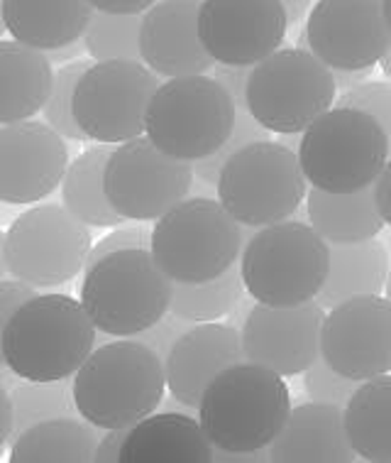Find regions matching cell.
Segmentation results:
<instances>
[{
    "instance_id": "cell-1",
    "label": "cell",
    "mask_w": 391,
    "mask_h": 463,
    "mask_svg": "<svg viewBox=\"0 0 391 463\" xmlns=\"http://www.w3.org/2000/svg\"><path fill=\"white\" fill-rule=\"evenodd\" d=\"M96 331L81 299L37 295L0 324V354L17 378L71 380L96 351Z\"/></svg>"
},
{
    "instance_id": "cell-2",
    "label": "cell",
    "mask_w": 391,
    "mask_h": 463,
    "mask_svg": "<svg viewBox=\"0 0 391 463\" xmlns=\"http://www.w3.org/2000/svg\"><path fill=\"white\" fill-rule=\"evenodd\" d=\"M79 417L96 430H130L157 412L167 390L164 361L150 345L113 341L98 345L71 378Z\"/></svg>"
},
{
    "instance_id": "cell-3",
    "label": "cell",
    "mask_w": 391,
    "mask_h": 463,
    "mask_svg": "<svg viewBox=\"0 0 391 463\" xmlns=\"http://www.w3.org/2000/svg\"><path fill=\"white\" fill-rule=\"evenodd\" d=\"M284 375L242 361L213 378L199 404V421L210 444L225 451L269 449L292 414Z\"/></svg>"
},
{
    "instance_id": "cell-4",
    "label": "cell",
    "mask_w": 391,
    "mask_h": 463,
    "mask_svg": "<svg viewBox=\"0 0 391 463\" xmlns=\"http://www.w3.org/2000/svg\"><path fill=\"white\" fill-rule=\"evenodd\" d=\"M81 304L100 334L133 338L172 312L174 279L150 248H127L84 269Z\"/></svg>"
},
{
    "instance_id": "cell-5",
    "label": "cell",
    "mask_w": 391,
    "mask_h": 463,
    "mask_svg": "<svg viewBox=\"0 0 391 463\" xmlns=\"http://www.w3.org/2000/svg\"><path fill=\"white\" fill-rule=\"evenodd\" d=\"M245 289L255 302L296 307L316 299L330 272V243L311 223L279 221L257 228L240 258Z\"/></svg>"
},
{
    "instance_id": "cell-6",
    "label": "cell",
    "mask_w": 391,
    "mask_h": 463,
    "mask_svg": "<svg viewBox=\"0 0 391 463\" xmlns=\"http://www.w3.org/2000/svg\"><path fill=\"white\" fill-rule=\"evenodd\" d=\"M389 137L372 116L333 106L301 133L299 160L313 189L352 194L375 186L389 162Z\"/></svg>"
},
{
    "instance_id": "cell-7",
    "label": "cell",
    "mask_w": 391,
    "mask_h": 463,
    "mask_svg": "<svg viewBox=\"0 0 391 463\" xmlns=\"http://www.w3.org/2000/svg\"><path fill=\"white\" fill-rule=\"evenodd\" d=\"M237 106L209 74L176 76L152 96L144 135L159 150L186 162L210 157L235 130Z\"/></svg>"
},
{
    "instance_id": "cell-8",
    "label": "cell",
    "mask_w": 391,
    "mask_h": 463,
    "mask_svg": "<svg viewBox=\"0 0 391 463\" xmlns=\"http://www.w3.org/2000/svg\"><path fill=\"white\" fill-rule=\"evenodd\" d=\"M242 226L223 203L186 196L152 228L150 250L174 282H206L240 260Z\"/></svg>"
},
{
    "instance_id": "cell-9",
    "label": "cell",
    "mask_w": 391,
    "mask_h": 463,
    "mask_svg": "<svg viewBox=\"0 0 391 463\" xmlns=\"http://www.w3.org/2000/svg\"><path fill=\"white\" fill-rule=\"evenodd\" d=\"M308 179L299 152L272 140L245 145L220 169L218 202L240 226L265 228L292 219L306 202Z\"/></svg>"
},
{
    "instance_id": "cell-10",
    "label": "cell",
    "mask_w": 391,
    "mask_h": 463,
    "mask_svg": "<svg viewBox=\"0 0 391 463\" xmlns=\"http://www.w3.org/2000/svg\"><path fill=\"white\" fill-rule=\"evenodd\" d=\"M333 69L313 52L289 47L255 64L247 110L272 135H301L338 101Z\"/></svg>"
},
{
    "instance_id": "cell-11",
    "label": "cell",
    "mask_w": 391,
    "mask_h": 463,
    "mask_svg": "<svg viewBox=\"0 0 391 463\" xmlns=\"http://www.w3.org/2000/svg\"><path fill=\"white\" fill-rule=\"evenodd\" d=\"M91 226L61 203H42L20 213L3 236V272L34 287L74 279L93 248Z\"/></svg>"
},
{
    "instance_id": "cell-12",
    "label": "cell",
    "mask_w": 391,
    "mask_h": 463,
    "mask_svg": "<svg viewBox=\"0 0 391 463\" xmlns=\"http://www.w3.org/2000/svg\"><path fill=\"white\" fill-rule=\"evenodd\" d=\"M159 76L140 60L93 61L74 91V118L88 140L120 145L144 135Z\"/></svg>"
},
{
    "instance_id": "cell-13",
    "label": "cell",
    "mask_w": 391,
    "mask_h": 463,
    "mask_svg": "<svg viewBox=\"0 0 391 463\" xmlns=\"http://www.w3.org/2000/svg\"><path fill=\"white\" fill-rule=\"evenodd\" d=\"M193 177V162L172 157L140 135L110 152L106 196L126 221H157L189 196Z\"/></svg>"
},
{
    "instance_id": "cell-14",
    "label": "cell",
    "mask_w": 391,
    "mask_h": 463,
    "mask_svg": "<svg viewBox=\"0 0 391 463\" xmlns=\"http://www.w3.org/2000/svg\"><path fill=\"white\" fill-rule=\"evenodd\" d=\"M323 361L352 380L391 373V302L382 295L345 299L328 309L321 334Z\"/></svg>"
},
{
    "instance_id": "cell-15",
    "label": "cell",
    "mask_w": 391,
    "mask_h": 463,
    "mask_svg": "<svg viewBox=\"0 0 391 463\" xmlns=\"http://www.w3.org/2000/svg\"><path fill=\"white\" fill-rule=\"evenodd\" d=\"M284 0H203L199 34L213 61L255 67L272 57L286 37Z\"/></svg>"
},
{
    "instance_id": "cell-16",
    "label": "cell",
    "mask_w": 391,
    "mask_h": 463,
    "mask_svg": "<svg viewBox=\"0 0 391 463\" xmlns=\"http://www.w3.org/2000/svg\"><path fill=\"white\" fill-rule=\"evenodd\" d=\"M306 34L308 50L330 69H375L391 47L382 0H318Z\"/></svg>"
},
{
    "instance_id": "cell-17",
    "label": "cell",
    "mask_w": 391,
    "mask_h": 463,
    "mask_svg": "<svg viewBox=\"0 0 391 463\" xmlns=\"http://www.w3.org/2000/svg\"><path fill=\"white\" fill-rule=\"evenodd\" d=\"M325 309L318 299L296 307L255 302L242 324L245 361L292 378L321 358Z\"/></svg>"
},
{
    "instance_id": "cell-18",
    "label": "cell",
    "mask_w": 391,
    "mask_h": 463,
    "mask_svg": "<svg viewBox=\"0 0 391 463\" xmlns=\"http://www.w3.org/2000/svg\"><path fill=\"white\" fill-rule=\"evenodd\" d=\"M69 150L50 123L20 120L0 128V202H42L64 182Z\"/></svg>"
},
{
    "instance_id": "cell-19",
    "label": "cell",
    "mask_w": 391,
    "mask_h": 463,
    "mask_svg": "<svg viewBox=\"0 0 391 463\" xmlns=\"http://www.w3.org/2000/svg\"><path fill=\"white\" fill-rule=\"evenodd\" d=\"M200 3L203 0H157L142 15V61L162 79L209 74L216 64L200 43Z\"/></svg>"
},
{
    "instance_id": "cell-20",
    "label": "cell",
    "mask_w": 391,
    "mask_h": 463,
    "mask_svg": "<svg viewBox=\"0 0 391 463\" xmlns=\"http://www.w3.org/2000/svg\"><path fill=\"white\" fill-rule=\"evenodd\" d=\"M242 361V331L218 321L193 324L164 358L167 388L176 402L199 410L200 397L213 378Z\"/></svg>"
},
{
    "instance_id": "cell-21",
    "label": "cell",
    "mask_w": 391,
    "mask_h": 463,
    "mask_svg": "<svg viewBox=\"0 0 391 463\" xmlns=\"http://www.w3.org/2000/svg\"><path fill=\"white\" fill-rule=\"evenodd\" d=\"M272 463H349L358 458L345 430V407L306 402L293 407L269 447Z\"/></svg>"
},
{
    "instance_id": "cell-22",
    "label": "cell",
    "mask_w": 391,
    "mask_h": 463,
    "mask_svg": "<svg viewBox=\"0 0 391 463\" xmlns=\"http://www.w3.org/2000/svg\"><path fill=\"white\" fill-rule=\"evenodd\" d=\"M216 447L199 420L182 412L144 417L127 430L120 463H210Z\"/></svg>"
},
{
    "instance_id": "cell-23",
    "label": "cell",
    "mask_w": 391,
    "mask_h": 463,
    "mask_svg": "<svg viewBox=\"0 0 391 463\" xmlns=\"http://www.w3.org/2000/svg\"><path fill=\"white\" fill-rule=\"evenodd\" d=\"M0 13L17 43L42 52L84 40L96 15L88 0H3Z\"/></svg>"
},
{
    "instance_id": "cell-24",
    "label": "cell",
    "mask_w": 391,
    "mask_h": 463,
    "mask_svg": "<svg viewBox=\"0 0 391 463\" xmlns=\"http://www.w3.org/2000/svg\"><path fill=\"white\" fill-rule=\"evenodd\" d=\"M54 69L47 52L30 44L0 43V123H20L47 106L54 89Z\"/></svg>"
},
{
    "instance_id": "cell-25",
    "label": "cell",
    "mask_w": 391,
    "mask_h": 463,
    "mask_svg": "<svg viewBox=\"0 0 391 463\" xmlns=\"http://www.w3.org/2000/svg\"><path fill=\"white\" fill-rule=\"evenodd\" d=\"M389 253L379 241L330 245V272L321 295L316 297L323 309L362 295H384L389 279Z\"/></svg>"
},
{
    "instance_id": "cell-26",
    "label": "cell",
    "mask_w": 391,
    "mask_h": 463,
    "mask_svg": "<svg viewBox=\"0 0 391 463\" xmlns=\"http://www.w3.org/2000/svg\"><path fill=\"white\" fill-rule=\"evenodd\" d=\"M306 213L311 226L330 245L369 241L386 226L377 209L375 186L352 194H333L311 186L306 194Z\"/></svg>"
},
{
    "instance_id": "cell-27",
    "label": "cell",
    "mask_w": 391,
    "mask_h": 463,
    "mask_svg": "<svg viewBox=\"0 0 391 463\" xmlns=\"http://www.w3.org/2000/svg\"><path fill=\"white\" fill-rule=\"evenodd\" d=\"M345 430L362 461L391 463V373L359 383L345 404Z\"/></svg>"
},
{
    "instance_id": "cell-28",
    "label": "cell",
    "mask_w": 391,
    "mask_h": 463,
    "mask_svg": "<svg viewBox=\"0 0 391 463\" xmlns=\"http://www.w3.org/2000/svg\"><path fill=\"white\" fill-rule=\"evenodd\" d=\"M93 424L74 417L37 421L17 431L10 447L13 463H88L96 458L98 441L93 437Z\"/></svg>"
},
{
    "instance_id": "cell-29",
    "label": "cell",
    "mask_w": 391,
    "mask_h": 463,
    "mask_svg": "<svg viewBox=\"0 0 391 463\" xmlns=\"http://www.w3.org/2000/svg\"><path fill=\"white\" fill-rule=\"evenodd\" d=\"M116 145L98 143L84 150L71 160L64 182H61V202L76 219L91 228H113L126 221L110 206L106 196V165Z\"/></svg>"
},
{
    "instance_id": "cell-30",
    "label": "cell",
    "mask_w": 391,
    "mask_h": 463,
    "mask_svg": "<svg viewBox=\"0 0 391 463\" xmlns=\"http://www.w3.org/2000/svg\"><path fill=\"white\" fill-rule=\"evenodd\" d=\"M245 279L240 268H230L206 282H174L172 312L191 324L223 319L242 302Z\"/></svg>"
},
{
    "instance_id": "cell-31",
    "label": "cell",
    "mask_w": 391,
    "mask_h": 463,
    "mask_svg": "<svg viewBox=\"0 0 391 463\" xmlns=\"http://www.w3.org/2000/svg\"><path fill=\"white\" fill-rule=\"evenodd\" d=\"M142 15L98 13L84 34V44L93 61L142 60L140 52Z\"/></svg>"
},
{
    "instance_id": "cell-32",
    "label": "cell",
    "mask_w": 391,
    "mask_h": 463,
    "mask_svg": "<svg viewBox=\"0 0 391 463\" xmlns=\"http://www.w3.org/2000/svg\"><path fill=\"white\" fill-rule=\"evenodd\" d=\"M13 400L17 407V431L27 430L37 421L79 414L74 402V388L67 380H54V383L25 380L13 390Z\"/></svg>"
},
{
    "instance_id": "cell-33",
    "label": "cell",
    "mask_w": 391,
    "mask_h": 463,
    "mask_svg": "<svg viewBox=\"0 0 391 463\" xmlns=\"http://www.w3.org/2000/svg\"><path fill=\"white\" fill-rule=\"evenodd\" d=\"M91 64L93 61L79 57V60L69 61V64L59 69L57 74H54V89H51L50 101L42 109L44 123H50L67 140H88L74 118V91L76 84L81 81V76H84V71Z\"/></svg>"
},
{
    "instance_id": "cell-34",
    "label": "cell",
    "mask_w": 391,
    "mask_h": 463,
    "mask_svg": "<svg viewBox=\"0 0 391 463\" xmlns=\"http://www.w3.org/2000/svg\"><path fill=\"white\" fill-rule=\"evenodd\" d=\"M269 130H266L262 123L252 118V113L247 109H237V118H235V130L233 135L228 137V143L220 147L218 152H213L210 157H203V160L193 162V172H196V179H200L203 184H218V177H220V169L228 162V157H233L235 152L242 150L245 145L257 143V140H269Z\"/></svg>"
},
{
    "instance_id": "cell-35",
    "label": "cell",
    "mask_w": 391,
    "mask_h": 463,
    "mask_svg": "<svg viewBox=\"0 0 391 463\" xmlns=\"http://www.w3.org/2000/svg\"><path fill=\"white\" fill-rule=\"evenodd\" d=\"M303 388H306V395L311 397L313 402L345 407V404L349 402V397L358 392L359 380H352L348 378V375H342V373L333 371V368L323 361V355H321V358L303 373Z\"/></svg>"
},
{
    "instance_id": "cell-36",
    "label": "cell",
    "mask_w": 391,
    "mask_h": 463,
    "mask_svg": "<svg viewBox=\"0 0 391 463\" xmlns=\"http://www.w3.org/2000/svg\"><path fill=\"white\" fill-rule=\"evenodd\" d=\"M335 106H345V109H358L384 128V133L389 137L391 150V84L384 81H365L342 91L338 96Z\"/></svg>"
},
{
    "instance_id": "cell-37",
    "label": "cell",
    "mask_w": 391,
    "mask_h": 463,
    "mask_svg": "<svg viewBox=\"0 0 391 463\" xmlns=\"http://www.w3.org/2000/svg\"><path fill=\"white\" fill-rule=\"evenodd\" d=\"M152 245V231L147 226H126L116 228L113 233L106 238H100L98 243L93 245L88 260H86V269L93 268L96 262L103 260L106 255L117 253V250H127V248H150Z\"/></svg>"
},
{
    "instance_id": "cell-38",
    "label": "cell",
    "mask_w": 391,
    "mask_h": 463,
    "mask_svg": "<svg viewBox=\"0 0 391 463\" xmlns=\"http://www.w3.org/2000/svg\"><path fill=\"white\" fill-rule=\"evenodd\" d=\"M191 326H193L191 321H186L182 319V317H176L174 312H169L164 314L154 326H150V329L142 331V334H137V336L133 338H137L140 344L150 345L152 351L164 361V358L169 355V351H172V345H174L176 341L186 334V331L191 329Z\"/></svg>"
},
{
    "instance_id": "cell-39",
    "label": "cell",
    "mask_w": 391,
    "mask_h": 463,
    "mask_svg": "<svg viewBox=\"0 0 391 463\" xmlns=\"http://www.w3.org/2000/svg\"><path fill=\"white\" fill-rule=\"evenodd\" d=\"M252 67H230V64H213L210 76L218 79L230 96L237 109H247V79Z\"/></svg>"
},
{
    "instance_id": "cell-40",
    "label": "cell",
    "mask_w": 391,
    "mask_h": 463,
    "mask_svg": "<svg viewBox=\"0 0 391 463\" xmlns=\"http://www.w3.org/2000/svg\"><path fill=\"white\" fill-rule=\"evenodd\" d=\"M33 297H37V287L25 282V279H3L0 282V324H5Z\"/></svg>"
},
{
    "instance_id": "cell-41",
    "label": "cell",
    "mask_w": 391,
    "mask_h": 463,
    "mask_svg": "<svg viewBox=\"0 0 391 463\" xmlns=\"http://www.w3.org/2000/svg\"><path fill=\"white\" fill-rule=\"evenodd\" d=\"M127 430H106V437H100L96 447V463H120V454L126 447Z\"/></svg>"
},
{
    "instance_id": "cell-42",
    "label": "cell",
    "mask_w": 391,
    "mask_h": 463,
    "mask_svg": "<svg viewBox=\"0 0 391 463\" xmlns=\"http://www.w3.org/2000/svg\"><path fill=\"white\" fill-rule=\"evenodd\" d=\"M0 447H8L10 439L17 437V407L8 388L0 390Z\"/></svg>"
},
{
    "instance_id": "cell-43",
    "label": "cell",
    "mask_w": 391,
    "mask_h": 463,
    "mask_svg": "<svg viewBox=\"0 0 391 463\" xmlns=\"http://www.w3.org/2000/svg\"><path fill=\"white\" fill-rule=\"evenodd\" d=\"M98 13H116V15H144L157 0H88Z\"/></svg>"
},
{
    "instance_id": "cell-44",
    "label": "cell",
    "mask_w": 391,
    "mask_h": 463,
    "mask_svg": "<svg viewBox=\"0 0 391 463\" xmlns=\"http://www.w3.org/2000/svg\"><path fill=\"white\" fill-rule=\"evenodd\" d=\"M375 202L386 226H391V157L375 182Z\"/></svg>"
},
{
    "instance_id": "cell-45",
    "label": "cell",
    "mask_w": 391,
    "mask_h": 463,
    "mask_svg": "<svg viewBox=\"0 0 391 463\" xmlns=\"http://www.w3.org/2000/svg\"><path fill=\"white\" fill-rule=\"evenodd\" d=\"M213 461L218 463H262L272 461L269 449H259V451H225V449H216Z\"/></svg>"
},
{
    "instance_id": "cell-46",
    "label": "cell",
    "mask_w": 391,
    "mask_h": 463,
    "mask_svg": "<svg viewBox=\"0 0 391 463\" xmlns=\"http://www.w3.org/2000/svg\"><path fill=\"white\" fill-rule=\"evenodd\" d=\"M369 74H372V69H333L338 91H348L352 86L365 84Z\"/></svg>"
},
{
    "instance_id": "cell-47",
    "label": "cell",
    "mask_w": 391,
    "mask_h": 463,
    "mask_svg": "<svg viewBox=\"0 0 391 463\" xmlns=\"http://www.w3.org/2000/svg\"><path fill=\"white\" fill-rule=\"evenodd\" d=\"M81 52H86L84 40H79V43H71V44H64V47H59V50L47 52V57L51 60V64H54V61H59V64H69V61L79 60V57H81Z\"/></svg>"
},
{
    "instance_id": "cell-48",
    "label": "cell",
    "mask_w": 391,
    "mask_h": 463,
    "mask_svg": "<svg viewBox=\"0 0 391 463\" xmlns=\"http://www.w3.org/2000/svg\"><path fill=\"white\" fill-rule=\"evenodd\" d=\"M284 10H286V20L289 25H299L301 20L306 15H311V0H284Z\"/></svg>"
},
{
    "instance_id": "cell-49",
    "label": "cell",
    "mask_w": 391,
    "mask_h": 463,
    "mask_svg": "<svg viewBox=\"0 0 391 463\" xmlns=\"http://www.w3.org/2000/svg\"><path fill=\"white\" fill-rule=\"evenodd\" d=\"M379 64H382V71H384V74H386V76H389V79H391V47H389V52L384 54L382 61H379Z\"/></svg>"
},
{
    "instance_id": "cell-50",
    "label": "cell",
    "mask_w": 391,
    "mask_h": 463,
    "mask_svg": "<svg viewBox=\"0 0 391 463\" xmlns=\"http://www.w3.org/2000/svg\"><path fill=\"white\" fill-rule=\"evenodd\" d=\"M384 3V15H386V23H389L391 27V0H382Z\"/></svg>"
},
{
    "instance_id": "cell-51",
    "label": "cell",
    "mask_w": 391,
    "mask_h": 463,
    "mask_svg": "<svg viewBox=\"0 0 391 463\" xmlns=\"http://www.w3.org/2000/svg\"><path fill=\"white\" fill-rule=\"evenodd\" d=\"M384 297L391 302V269H389V279H386V289H384Z\"/></svg>"
}]
</instances>
